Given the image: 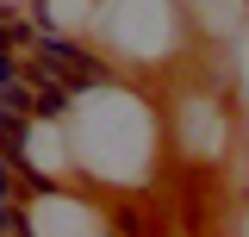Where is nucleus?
<instances>
[{
  "label": "nucleus",
  "mask_w": 249,
  "mask_h": 237,
  "mask_svg": "<svg viewBox=\"0 0 249 237\" xmlns=\"http://www.w3.org/2000/svg\"><path fill=\"white\" fill-rule=\"evenodd\" d=\"M168 144L162 131V106L143 88H131L119 75L75 88L69 106V150H75V175L112 194H137L156 181V156Z\"/></svg>",
  "instance_id": "1"
},
{
  "label": "nucleus",
  "mask_w": 249,
  "mask_h": 237,
  "mask_svg": "<svg viewBox=\"0 0 249 237\" xmlns=\"http://www.w3.org/2000/svg\"><path fill=\"white\" fill-rule=\"evenodd\" d=\"M88 38L112 69H162L187 50V13L181 0H100Z\"/></svg>",
  "instance_id": "2"
},
{
  "label": "nucleus",
  "mask_w": 249,
  "mask_h": 237,
  "mask_svg": "<svg viewBox=\"0 0 249 237\" xmlns=\"http://www.w3.org/2000/svg\"><path fill=\"white\" fill-rule=\"evenodd\" d=\"M25 237H112V218L88 194H62L56 181H37L25 194Z\"/></svg>",
  "instance_id": "3"
},
{
  "label": "nucleus",
  "mask_w": 249,
  "mask_h": 237,
  "mask_svg": "<svg viewBox=\"0 0 249 237\" xmlns=\"http://www.w3.org/2000/svg\"><path fill=\"white\" fill-rule=\"evenodd\" d=\"M162 131H168V144H175L181 162H218L224 156V106L199 88L168 100V125Z\"/></svg>",
  "instance_id": "4"
},
{
  "label": "nucleus",
  "mask_w": 249,
  "mask_h": 237,
  "mask_svg": "<svg viewBox=\"0 0 249 237\" xmlns=\"http://www.w3.org/2000/svg\"><path fill=\"white\" fill-rule=\"evenodd\" d=\"M31 13H37V31H69V38H88L93 13H100V0H31Z\"/></svg>",
  "instance_id": "5"
},
{
  "label": "nucleus",
  "mask_w": 249,
  "mask_h": 237,
  "mask_svg": "<svg viewBox=\"0 0 249 237\" xmlns=\"http://www.w3.org/2000/svg\"><path fill=\"white\" fill-rule=\"evenodd\" d=\"M13 6H31V0H0V13H13Z\"/></svg>",
  "instance_id": "6"
}]
</instances>
